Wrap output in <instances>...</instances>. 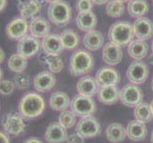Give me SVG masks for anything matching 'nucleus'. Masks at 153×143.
Listing matches in <instances>:
<instances>
[{
    "instance_id": "30",
    "label": "nucleus",
    "mask_w": 153,
    "mask_h": 143,
    "mask_svg": "<svg viewBox=\"0 0 153 143\" xmlns=\"http://www.w3.org/2000/svg\"><path fill=\"white\" fill-rule=\"evenodd\" d=\"M133 114L135 119L143 123H149L153 120V113L149 103L141 102L140 104H138L135 107Z\"/></svg>"
},
{
    "instance_id": "33",
    "label": "nucleus",
    "mask_w": 153,
    "mask_h": 143,
    "mask_svg": "<svg viewBox=\"0 0 153 143\" xmlns=\"http://www.w3.org/2000/svg\"><path fill=\"white\" fill-rule=\"evenodd\" d=\"M46 55V54H45ZM44 61L48 65L50 71L53 73H60L64 68V62L59 55H46Z\"/></svg>"
},
{
    "instance_id": "38",
    "label": "nucleus",
    "mask_w": 153,
    "mask_h": 143,
    "mask_svg": "<svg viewBox=\"0 0 153 143\" xmlns=\"http://www.w3.org/2000/svg\"><path fill=\"white\" fill-rule=\"evenodd\" d=\"M67 143H85V139L78 133L68 136Z\"/></svg>"
},
{
    "instance_id": "39",
    "label": "nucleus",
    "mask_w": 153,
    "mask_h": 143,
    "mask_svg": "<svg viewBox=\"0 0 153 143\" xmlns=\"http://www.w3.org/2000/svg\"><path fill=\"white\" fill-rule=\"evenodd\" d=\"M0 143H10L8 134L1 131H0Z\"/></svg>"
},
{
    "instance_id": "15",
    "label": "nucleus",
    "mask_w": 153,
    "mask_h": 143,
    "mask_svg": "<svg viewBox=\"0 0 153 143\" xmlns=\"http://www.w3.org/2000/svg\"><path fill=\"white\" fill-rule=\"evenodd\" d=\"M41 48L46 55H59L64 51L60 35L56 34H50L43 38L41 42Z\"/></svg>"
},
{
    "instance_id": "40",
    "label": "nucleus",
    "mask_w": 153,
    "mask_h": 143,
    "mask_svg": "<svg viewBox=\"0 0 153 143\" xmlns=\"http://www.w3.org/2000/svg\"><path fill=\"white\" fill-rule=\"evenodd\" d=\"M23 143H43L37 137H30V139H26Z\"/></svg>"
},
{
    "instance_id": "21",
    "label": "nucleus",
    "mask_w": 153,
    "mask_h": 143,
    "mask_svg": "<svg viewBox=\"0 0 153 143\" xmlns=\"http://www.w3.org/2000/svg\"><path fill=\"white\" fill-rule=\"evenodd\" d=\"M75 22L78 29L80 31H92L97 25V16L92 10L85 13H79L76 16Z\"/></svg>"
},
{
    "instance_id": "42",
    "label": "nucleus",
    "mask_w": 153,
    "mask_h": 143,
    "mask_svg": "<svg viewBox=\"0 0 153 143\" xmlns=\"http://www.w3.org/2000/svg\"><path fill=\"white\" fill-rule=\"evenodd\" d=\"M6 6H7V0H0V13L4 10Z\"/></svg>"
},
{
    "instance_id": "19",
    "label": "nucleus",
    "mask_w": 153,
    "mask_h": 143,
    "mask_svg": "<svg viewBox=\"0 0 153 143\" xmlns=\"http://www.w3.org/2000/svg\"><path fill=\"white\" fill-rule=\"evenodd\" d=\"M76 90L79 94L92 97L98 93V84L95 78L91 76H82L76 84Z\"/></svg>"
},
{
    "instance_id": "12",
    "label": "nucleus",
    "mask_w": 153,
    "mask_h": 143,
    "mask_svg": "<svg viewBox=\"0 0 153 143\" xmlns=\"http://www.w3.org/2000/svg\"><path fill=\"white\" fill-rule=\"evenodd\" d=\"M95 80L99 87L117 85L121 80L120 73L111 67H102L95 75Z\"/></svg>"
},
{
    "instance_id": "47",
    "label": "nucleus",
    "mask_w": 153,
    "mask_h": 143,
    "mask_svg": "<svg viewBox=\"0 0 153 143\" xmlns=\"http://www.w3.org/2000/svg\"><path fill=\"white\" fill-rule=\"evenodd\" d=\"M118 1L122 2V3H126V2H129L130 0H118Z\"/></svg>"
},
{
    "instance_id": "44",
    "label": "nucleus",
    "mask_w": 153,
    "mask_h": 143,
    "mask_svg": "<svg viewBox=\"0 0 153 143\" xmlns=\"http://www.w3.org/2000/svg\"><path fill=\"white\" fill-rule=\"evenodd\" d=\"M44 1H46V2H48V3H54V2H56V1H59V0H44Z\"/></svg>"
},
{
    "instance_id": "20",
    "label": "nucleus",
    "mask_w": 153,
    "mask_h": 143,
    "mask_svg": "<svg viewBox=\"0 0 153 143\" xmlns=\"http://www.w3.org/2000/svg\"><path fill=\"white\" fill-rule=\"evenodd\" d=\"M126 136L128 139L133 141H141L146 139L147 135V128L146 123L141 122V121L134 119L128 122L126 126Z\"/></svg>"
},
{
    "instance_id": "6",
    "label": "nucleus",
    "mask_w": 153,
    "mask_h": 143,
    "mask_svg": "<svg viewBox=\"0 0 153 143\" xmlns=\"http://www.w3.org/2000/svg\"><path fill=\"white\" fill-rule=\"evenodd\" d=\"M71 109L77 116L86 118L92 115L96 111V104L94 100L85 95H75L71 101Z\"/></svg>"
},
{
    "instance_id": "3",
    "label": "nucleus",
    "mask_w": 153,
    "mask_h": 143,
    "mask_svg": "<svg viewBox=\"0 0 153 143\" xmlns=\"http://www.w3.org/2000/svg\"><path fill=\"white\" fill-rule=\"evenodd\" d=\"M108 36L109 40L121 47L128 45L133 40V25L128 21H118L110 26Z\"/></svg>"
},
{
    "instance_id": "5",
    "label": "nucleus",
    "mask_w": 153,
    "mask_h": 143,
    "mask_svg": "<svg viewBox=\"0 0 153 143\" xmlns=\"http://www.w3.org/2000/svg\"><path fill=\"white\" fill-rule=\"evenodd\" d=\"M1 125L5 133L14 136L23 135L26 129L25 118L19 112H10L5 114L1 120Z\"/></svg>"
},
{
    "instance_id": "24",
    "label": "nucleus",
    "mask_w": 153,
    "mask_h": 143,
    "mask_svg": "<svg viewBox=\"0 0 153 143\" xmlns=\"http://www.w3.org/2000/svg\"><path fill=\"white\" fill-rule=\"evenodd\" d=\"M83 43L88 51H98L104 45V35L95 30L87 31L83 37Z\"/></svg>"
},
{
    "instance_id": "8",
    "label": "nucleus",
    "mask_w": 153,
    "mask_h": 143,
    "mask_svg": "<svg viewBox=\"0 0 153 143\" xmlns=\"http://www.w3.org/2000/svg\"><path fill=\"white\" fill-rule=\"evenodd\" d=\"M76 133L84 139H93L101 134V125L94 116L82 118L76 126Z\"/></svg>"
},
{
    "instance_id": "27",
    "label": "nucleus",
    "mask_w": 153,
    "mask_h": 143,
    "mask_svg": "<svg viewBox=\"0 0 153 143\" xmlns=\"http://www.w3.org/2000/svg\"><path fill=\"white\" fill-rule=\"evenodd\" d=\"M149 10V5L146 0H130L128 2V12L131 17H143Z\"/></svg>"
},
{
    "instance_id": "25",
    "label": "nucleus",
    "mask_w": 153,
    "mask_h": 143,
    "mask_svg": "<svg viewBox=\"0 0 153 143\" xmlns=\"http://www.w3.org/2000/svg\"><path fill=\"white\" fill-rule=\"evenodd\" d=\"M71 99L68 97V94L65 92L57 91L51 94L49 103L52 110L62 112V111L67 110L71 106Z\"/></svg>"
},
{
    "instance_id": "11",
    "label": "nucleus",
    "mask_w": 153,
    "mask_h": 143,
    "mask_svg": "<svg viewBox=\"0 0 153 143\" xmlns=\"http://www.w3.org/2000/svg\"><path fill=\"white\" fill-rule=\"evenodd\" d=\"M29 22L23 17H15L10 20L6 27V34L12 40H19L28 34Z\"/></svg>"
},
{
    "instance_id": "14",
    "label": "nucleus",
    "mask_w": 153,
    "mask_h": 143,
    "mask_svg": "<svg viewBox=\"0 0 153 143\" xmlns=\"http://www.w3.org/2000/svg\"><path fill=\"white\" fill-rule=\"evenodd\" d=\"M103 60L107 63L108 65L115 66L119 64L123 59V51L122 47L113 43V42H108L103 47L102 52Z\"/></svg>"
},
{
    "instance_id": "31",
    "label": "nucleus",
    "mask_w": 153,
    "mask_h": 143,
    "mask_svg": "<svg viewBox=\"0 0 153 143\" xmlns=\"http://www.w3.org/2000/svg\"><path fill=\"white\" fill-rule=\"evenodd\" d=\"M41 10V4L37 0H30V2L25 4L21 8H18V10L20 13L21 17L25 19H31L36 16Z\"/></svg>"
},
{
    "instance_id": "26",
    "label": "nucleus",
    "mask_w": 153,
    "mask_h": 143,
    "mask_svg": "<svg viewBox=\"0 0 153 143\" xmlns=\"http://www.w3.org/2000/svg\"><path fill=\"white\" fill-rule=\"evenodd\" d=\"M105 136L108 140L112 143L123 142L126 136V129L120 123H111L108 126Z\"/></svg>"
},
{
    "instance_id": "7",
    "label": "nucleus",
    "mask_w": 153,
    "mask_h": 143,
    "mask_svg": "<svg viewBox=\"0 0 153 143\" xmlns=\"http://www.w3.org/2000/svg\"><path fill=\"white\" fill-rule=\"evenodd\" d=\"M144 99V93L138 85L129 83L120 90V100L125 106L129 108L136 107Z\"/></svg>"
},
{
    "instance_id": "51",
    "label": "nucleus",
    "mask_w": 153,
    "mask_h": 143,
    "mask_svg": "<svg viewBox=\"0 0 153 143\" xmlns=\"http://www.w3.org/2000/svg\"><path fill=\"white\" fill-rule=\"evenodd\" d=\"M152 3H153V0H152Z\"/></svg>"
},
{
    "instance_id": "16",
    "label": "nucleus",
    "mask_w": 153,
    "mask_h": 143,
    "mask_svg": "<svg viewBox=\"0 0 153 143\" xmlns=\"http://www.w3.org/2000/svg\"><path fill=\"white\" fill-rule=\"evenodd\" d=\"M51 24L46 18L42 16H35L31 18L29 22V31L30 34L36 38H44L45 36L50 34Z\"/></svg>"
},
{
    "instance_id": "29",
    "label": "nucleus",
    "mask_w": 153,
    "mask_h": 143,
    "mask_svg": "<svg viewBox=\"0 0 153 143\" xmlns=\"http://www.w3.org/2000/svg\"><path fill=\"white\" fill-rule=\"evenodd\" d=\"M8 67L10 71L15 73H23L28 67V58L19 55L18 52L13 54L9 57Z\"/></svg>"
},
{
    "instance_id": "23",
    "label": "nucleus",
    "mask_w": 153,
    "mask_h": 143,
    "mask_svg": "<svg viewBox=\"0 0 153 143\" xmlns=\"http://www.w3.org/2000/svg\"><path fill=\"white\" fill-rule=\"evenodd\" d=\"M128 55L134 60H142L149 54V44L145 40L135 39L128 44Z\"/></svg>"
},
{
    "instance_id": "17",
    "label": "nucleus",
    "mask_w": 153,
    "mask_h": 143,
    "mask_svg": "<svg viewBox=\"0 0 153 143\" xmlns=\"http://www.w3.org/2000/svg\"><path fill=\"white\" fill-rule=\"evenodd\" d=\"M133 30L138 39L149 40L153 36V22L147 17L137 18L133 23Z\"/></svg>"
},
{
    "instance_id": "45",
    "label": "nucleus",
    "mask_w": 153,
    "mask_h": 143,
    "mask_svg": "<svg viewBox=\"0 0 153 143\" xmlns=\"http://www.w3.org/2000/svg\"><path fill=\"white\" fill-rule=\"evenodd\" d=\"M2 77H3V71H2V69L0 68V80H2Z\"/></svg>"
},
{
    "instance_id": "37",
    "label": "nucleus",
    "mask_w": 153,
    "mask_h": 143,
    "mask_svg": "<svg viewBox=\"0 0 153 143\" xmlns=\"http://www.w3.org/2000/svg\"><path fill=\"white\" fill-rule=\"evenodd\" d=\"M75 7H76V10H78V13L89 12V10H92L93 2L91 0H77Z\"/></svg>"
},
{
    "instance_id": "43",
    "label": "nucleus",
    "mask_w": 153,
    "mask_h": 143,
    "mask_svg": "<svg viewBox=\"0 0 153 143\" xmlns=\"http://www.w3.org/2000/svg\"><path fill=\"white\" fill-rule=\"evenodd\" d=\"M4 60H5V52L1 48H0V64H2Z\"/></svg>"
},
{
    "instance_id": "13",
    "label": "nucleus",
    "mask_w": 153,
    "mask_h": 143,
    "mask_svg": "<svg viewBox=\"0 0 153 143\" xmlns=\"http://www.w3.org/2000/svg\"><path fill=\"white\" fill-rule=\"evenodd\" d=\"M56 78L51 71H42L33 78L34 89L39 93H47L54 88Z\"/></svg>"
},
{
    "instance_id": "4",
    "label": "nucleus",
    "mask_w": 153,
    "mask_h": 143,
    "mask_svg": "<svg viewBox=\"0 0 153 143\" xmlns=\"http://www.w3.org/2000/svg\"><path fill=\"white\" fill-rule=\"evenodd\" d=\"M71 15L72 10L71 5L64 0L51 3L48 8L49 20L58 27H63L70 23Z\"/></svg>"
},
{
    "instance_id": "48",
    "label": "nucleus",
    "mask_w": 153,
    "mask_h": 143,
    "mask_svg": "<svg viewBox=\"0 0 153 143\" xmlns=\"http://www.w3.org/2000/svg\"><path fill=\"white\" fill-rule=\"evenodd\" d=\"M151 143H153V130H152V133H151Z\"/></svg>"
},
{
    "instance_id": "46",
    "label": "nucleus",
    "mask_w": 153,
    "mask_h": 143,
    "mask_svg": "<svg viewBox=\"0 0 153 143\" xmlns=\"http://www.w3.org/2000/svg\"><path fill=\"white\" fill-rule=\"evenodd\" d=\"M150 108H151V111H152V113H153V99L151 100V102H150Z\"/></svg>"
},
{
    "instance_id": "22",
    "label": "nucleus",
    "mask_w": 153,
    "mask_h": 143,
    "mask_svg": "<svg viewBox=\"0 0 153 143\" xmlns=\"http://www.w3.org/2000/svg\"><path fill=\"white\" fill-rule=\"evenodd\" d=\"M98 99L105 105H112L120 99V90L116 85L101 87L98 90Z\"/></svg>"
},
{
    "instance_id": "32",
    "label": "nucleus",
    "mask_w": 153,
    "mask_h": 143,
    "mask_svg": "<svg viewBox=\"0 0 153 143\" xmlns=\"http://www.w3.org/2000/svg\"><path fill=\"white\" fill-rule=\"evenodd\" d=\"M125 3H122L118 1V0H109L107 3V7H105V13L110 17L117 18L122 16L125 13Z\"/></svg>"
},
{
    "instance_id": "36",
    "label": "nucleus",
    "mask_w": 153,
    "mask_h": 143,
    "mask_svg": "<svg viewBox=\"0 0 153 143\" xmlns=\"http://www.w3.org/2000/svg\"><path fill=\"white\" fill-rule=\"evenodd\" d=\"M15 85L13 81L8 80V79H2L0 80V94L2 95H10L12 94L14 90H15Z\"/></svg>"
},
{
    "instance_id": "18",
    "label": "nucleus",
    "mask_w": 153,
    "mask_h": 143,
    "mask_svg": "<svg viewBox=\"0 0 153 143\" xmlns=\"http://www.w3.org/2000/svg\"><path fill=\"white\" fill-rule=\"evenodd\" d=\"M68 133L59 122L51 123L45 132V139L47 143H63L67 141Z\"/></svg>"
},
{
    "instance_id": "50",
    "label": "nucleus",
    "mask_w": 153,
    "mask_h": 143,
    "mask_svg": "<svg viewBox=\"0 0 153 143\" xmlns=\"http://www.w3.org/2000/svg\"><path fill=\"white\" fill-rule=\"evenodd\" d=\"M151 88L153 90V77H152V81H151Z\"/></svg>"
},
{
    "instance_id": "34",
    "label": "nucleus",
    "mask_w": 153,
    "mask_h": 143,
    "mask_svg": "<svg viewBox=\"0 0 153 143\" xmlns=\"http://www.w3.org/2000/svg\"><path fill=\"white\" fill-rule=\"evenodd\" d=\"M58 122L64 127V128L70 129L76 124V115L71 110L62 111L59 118H58Z\"/></svg>"
},
{
    "instance_id": "1",
    "label": "nucleus",
    "mask_w": 153,
    "mask_h": 143,
    "mask_svg": "<svg viewBox=\"0 0 153 143\" xmlns=\"http://www.w3.org/2000/svg\"><path fill=\"white\" fill-rule=\"evenodd\" d=\"M46 102L44 97L37 93H27L21 97L18 104V112L25 119L37 118L44 113Z\"/></svg>"
},
{
    "instance_id": "35",
    "label": "nucleus",
    "mask_w": 153,
    "mask_h": 143,
    "mask_svg": "<svg viewBox=\"0 0 153 143\" xmlns=\"http://www.w3.org/2000/svg\"><path fill=\"white\" fill-rule=\"evenodd\" d=\"M13 83L15 87L19 90H27L30 86V78L28 75H25L23 73H16L15 76L13 77Z\"/></svg>"
},
{
    "instance_id": "10",
    "label": "nucleus",
    "mask_w": 153,
    "mask_h": 143,
    "mask_svg": "<svg viewBox=\"0 0 153 143\" xmlns=\"http://www.w3.org/2000/svg\"><path fill=\"white\" fill-rule=\"evenodd\" d=\"M41 49V42L38 38L34 36L27 34L17 41L16 52L19 55H23L26 58H30L34 56Z\"/></svg>"
},
{
    "instance_id": "2",
    "label": "nucleus",
    "mask_w": 153,
    "mask_h": 143,
    "mask_svg": "<svg viewBox=\"0 0 153 143\" xmlns=\"http://www.w3.org/2000/svg\"><path fill=\"white\" fill-rule=\"evenodd\" d=\"M94 66V58L88 51L78 50L74 52L70 59V72L72 76H85L91 72Z\"/></svg>"
},
{
    "instance_id": "41",
    "label": "nucleus",
    "mask_w": 153,
    "mask_h": 143,
    "mask_svg": "<svg viewBox=\"0 0 153 143\" xmlns=\"http://www.w3.org/2000/svg\"><path fill=\"white\" fill-rule=\"evenodd\" d=\"M93 2V4H96V5H104V4H107L109 0H91Z\"/></svg>"
},
{
    "instance_id": "9",
    "label": "nucleus",
    "mask_w": 153,
    "mask_h": 143,
    "mask_svg": "<svg viewBox=\"0 0 153 143\" xmlns=\"http://www.w3.org/2000/svg\"><path fill=\"white\" fill-rule=\"evenodd\" d=\"M149 75V69L145 62L135 60L129 65L126 71V77L128 81L135 85H141L146 81Z\"/></svg>"
},
{
    "instance_id": "28",
    "label": "nucleus",
    "mask_w": 153,
    "mask_h": 143,
    "mask_svg": "<svg viewBox=\"0 0 153 143\" xmlns=\"http://www.w3.org/2000/svg\"><path fill=\"white\" fill-rule=\"evenodd\" d=\"M59 35L64 49L74 50L79 46V43H80L79 34L73 30L67 29L65 31H63Z\"/></svg>"
},
{
    "instance_id": "49",
    "label": "nucleus",
    "mask_w": 153,
    "mask_h": 143,
    "mask_svg": "<svg viewBox=\"0 0 153 143\" xmlns=\"http://www.w3.org/2000/svg\"><path fill=\"white\" fill-rule=\"evenodd\" d=\"M151 50H152V54H153V40H152V43H151Z\"/></svg>"
}]
</instances>
